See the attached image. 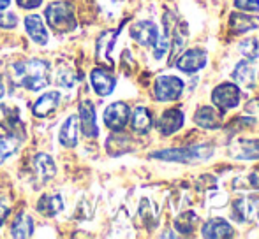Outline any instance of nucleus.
<instances>
[{"label":"nucleus","instance_id":"7c9ffc66","mask_svg":"<svg viewBox=\"0 0 259 239\" xmlns=\"http://www.w3.org/2000/svg\"><path fill=\"white\" fill-rule=\"evenodd\" d=\"M16 2L21 9H37L42 4V0H16Z\"/></svg>","mask_w":259,"mask_h":239},{"label":"nucleus","instance_id":"a211bd4d","mask_svg":"<svg viewBox=\"0 0 259 239\" xmlns=\"http://www.w3.org/2000/svg\"><path fill=\"white\" fill-rule=\"evenodd\" d=\"M229 27L235 34H245L249 30H256L259 28V18L249 16V14L242 13H233L229 16Z\"/></svg>","mask_w":259,"mask_h":239},{"label":"nucleus","instance_id":"9d476101","mask_svg":"<svg viewBox=\"0 0 259 239\" xmlns=\"http://www.w3.org/2000/svg\"><path fill=\"white\" fill-rule=\"evenodd\" d=\"M79 127L85 137H97L99 136V127H97L96 109L90 100H83L79 104Z\"/></svg>","mask_w":259,"mask_h":239},{"label":"nucleus","instance_id":"72a5a7b5","mask_svg":"<svg viewBox=\"0 0 259 239\" xmlns=\"http://www.w3.org/2000/svg\"><path fill=\"white\" fill-rule=\"evenodd\" d=\"M11 0H0V11H6L7 7H9Z\"/></svg>","mask_w":259,"mask_h":239},{"label":"nucleus","instance_id":"2f4dec72","mask_svg":"<svg viewBox=\"0 0 259 239\" xmlns=\"http://www.w3.org/2000/svg\"><path fill=\"white\" fill-rule=\"evenodd\" d=\"M9 206H7V202H2L0 201V227L4 225V222L7 220V216H9Z\"/></svg>","mask_w":259,"mask_h":239},{"label":"nucleus","instance_id":"39448f33","mask_svg":"<svg viewBox=\"0 0 259 239\" xmlns=\"http://www.w3.org/2000/svg\"><path fill=\"white\" fill-rule=\"evenodd\" d=\"M240 88L233 83H222L211 93V100L219 109L224 113L228 109H233L240 104Z\"/></svg>","mask_w":259,"mask_h":239},{"label":"nucleus","instance_id":"473e14b6","mask_svg":"<svg viewBox=\"0 0 259 239\" xmlns=\"http://www.w3.org/2000/svg\"><path fill=\"white\" fill-rule=\"evenodd\" d=\"M247 181H249L250 185H252L254 190H259V169H256V171L252 172V174L247 178Z\"/></svg>","mask_w":259,"mask_h":239},{"label":"nucleus","instance_id":"b1692460","mask_svg":"<svg viewBox=\"0 0 259 239\" xmlns=\"http://www.w3.org/2000/svg\"><path fill=\"white\" fill-rule=\"evenodd\" d=\"M20 143H21L20 137L11 136V134H7V136H0V164L6 162L11 155L16 153L18 148H20Z\"/></svg>","mask_w":259,"mask_h":239},{"label":"nucleus","instance_id":"bb28decb","mask_svg":"<svg viewBox=\"0 0 259 239\" xmlns=\"http://www.w3.org/2000/svg\"><path fill=\"white\" fill-rule=\"evenodd\" d=\"M196 220H198V216H196L194 211H185V213H182L180 216H177L175 227H177V230H180L182 234H191L192 229H194Z\"/></svg>","mask_w":259,"mask_h":239},{"label":"nucleus","instance_id":"20e7f679","mask_svg":"<svg viewBox=\"0 0 259 239\" xmlns=\"http://www.w3.org/2000/svg\"><path fill=\"white\" fill-rule=\"evenodd\" d=\"M184 92V81L177 76H159L155 79L154 93L159 102H171L177 100Z\"/></svg>","mask_w":259,"mask_h":239},{"label":"nucleus","instance_id":"f3484780","mask_svg":"<svg viewBox=\"0 0 259 239\" xmlns=\"http://www.w3.org/2000/svg\"><path fill=\"white\" fill-rule=\"evenodd\" d=\"M194 122L203 129H219L222 122V111H217L211 106H201L196 111Z\"/></svg>","mask_w":259,"mask_h":239},{"label":"nucleus","instance_id":"423d86ee","mask_svg":"<svg viewBox=\"0 0 259 239\" xmlns=\"http://www.w3.org/2000/svg\"><path fill=\"white\" fill-rule=\"evenodd\" d=\"M131 37L138 42L143 48H154L157 37H159V28L154 21L150 20H143V21H136V23L131 27Z\"/></svg>","mask_w":259,"mask_h":239},{"label":"nucleus","instance_id":"2eb2a0df","mask_svg":"<svg viewBox=\"0 0 259 239\" xmlns=\"http://www.w3.org/2000/svg\"><path fill=\"white\" fill-rule=\"evenodd\" d=\"M203 237H211V239H224V237H233L235 230L229 225L226 220L221 218H211L203 225Z\"/></svg>","mask_w":259,"mask_h":239},{"label":"nucleus","instance_id":"c756f323","mask_svg":"<svg viewBox=\"0 0 259 239\" xmlns=\"http://www.w3.org/2000/svg\"><path fill=\"white\" fill-rule=\"evenodd\" d=\"M18 25V18L13 13H2L0 11V28H14Z\"/></svg>","mask_w":259,"mask_h":239},{"label":"nucleus","instance_id":"412c9836","mask_svg":"<svg viewBox=\"0 0 259 239\" xmlns=\"http://www.w3.org/2000/svg\"><path fill=\"white\" fill-rule=\"evenodd\" d=\"M233 79L236 85L243 86V88H254L256 85V78H254V69L247 62H240L233 71Z\"/></svg>","mask_w":259,"mask_h":239},{"label":"nucleus","instance_id":"6e6552de","mask_svg":"<svg viewBox=\"0 0 259 239\" xmlns=\"http://www.w3.org/2000/svg\"><path fill=\"white\" fill-rule=\"evenodd\" d=\"M0 127L11 136H16L20 139L25 137V125L20 118V111L16 107H11L2 104L0 106Z\"/></svg>","mask_w":259,"mask_h":239},{"label":"nucleus","instance_id":"9b49d317","mask_svg":"<svg viewBox=\"0 0 259 239\" xmlns=\"http://www.w3.org/2000/svg\"><path fill=\"white\" fill-rule=\"evenodd\" d=\"M90 81H92V86L94 90H96L97 95L101 97H108L109 93L115 90V85H116V79L113 74H109L106 69H94L92 72H90Z\"/></svg>","mask_w":259,"mask_h":239},{"label":"nucleus","instance_id":"a878e982","mask_svg":"<svg viewBox=\"0 0 259 239\" xmlns=\"http://www.w3.org/2000/svg\"><path fill=\"white\" fill-rule=\"evenodd\" d=\"M250 213H252V202L247 201V199H238V201L233 202V218L236 222L243 223L250 218Z\"/></svg>","mask_w":259,"mask_h":239},{"label":"nucleus","instance_id":"7ed1b4c3","mask_svg":"<svg viewBox=\"0 0 259 239\" xmlns=\"http://www.w3.org/2000/svg\"><path fill=\"white\" fill-rule=\"evenodd\" d=\"M45 16L48 25L58 34H69L76 28L74 7L71 2H53L46 7Z\"/></svg>","mask_w":259,"mask_h":239},{"label":"nucleus","instance_id":"4468645a","mask_svg":"<svg viewBox=\"0 0 259 239\" xmlns=\"http://www.w3.org/2000/svg\"><path fill=\"white\" fill-rule=\"evenodd\" d=\"M25 28H27L28 37L34 42H37V44H41V46H45L46 42H48V30H46L41 16H37V14L27 16L25 18Z\"/></svg>","mask_w":259,"mask_h":239},{"label":"nucleus","instance_id":"0eeeda50","mask_svg":"<svg viewBox=\"0 0 259 239\" xmlns=\"http://www.w3.org/2000/svg\"><path fill=\"white\" fill-rule=\"evenodd\" d=\"M129 116H131V109L125 102H113L104 111V123L109 130L120 132L127 125Z\"/></svg>","mask_w":259,"mask_h":239},{"label":"nucleus","instance_id":"f704fd0d","mask_svg":"<svg viewBox=\"0 0 259 239\" xmlns=\"http://www.w3.org/2000/svg\"><path fill=\"white\" fill-rule=\"evenodd\" d=\"M4 93H6V86H4V79H2V76H0V99L4 97Z\"/></svg>","mask_w":259,"mask_h":239},{"label":"nucleus","instance_id":"4be33fe9","mask_svg":"<svg viewBox=\"0 0 259 239\" xmlns=\"http://www.w3.org/2000/svg\"><path fill=\"white\" fill-rule=\"evenodd\" d=\"M32 232H34V220H32V216H28L27 213L21 211L13 223L11 236L18 237V239H25V237H30Z\"/></svg>","mask_w":259,"mask_h":239},{"label":"nucleus","instance_id":"6ab92c4d","mask_svg":"<svg viewBox=\"0 0 259 239\" xmlns=\"http://www.w3.org/2000/svg\"><path fill=\"white\" fill-rule=\"evenodd\" d=\"M62 209H64V202H62V197L58 194L42 195L37 202V211L45 216H57Z\"/></svg>","mask_w":259,"mask_h":239},{"label":"nucleus","instance_id":"393cba45","mask_svg":"<svg viewBox=\"0 0 259 239\" xmlns=\"http://www.w3.org/2000/svg\"><path fill=\"white\" fill-rule=\"evenodd\" d=\"M236 158L242 160H257L259 158V141H240L238 151H233Z\"/></svg>","mask_w":259,"mask_h":239},{"label":"nucleus","instance_id":"1a4fd4ad","mask_svg":"<svg viewBox=\"0 0 259 239\" xmlns=\"http://www.w3.org/2000/svg\"><path fill=\"white\" fill-rule=\"evenodd\" d=\"M208 62L206 51L201 48H192L187 49L180 58L177 60V67L182 72H198L199 69H203Z\"/></svg>","mask_w":259,"mask_h":239},{"label":"nucleus","instance_id":"aec40b11","mask_svg":"<svg viewBox=\"0 0 259 239\" xmlns=\"http://www.w3.org/2000/svg\"><path fill=\"white\" fill-rule=\"evenodd\" d=\"M34 165H35V169H37V174L41 176L42 183H46V181L55 178V174H57V165H55L53 158L50 157V155H46V153L35 155Z\"/></svg>","mask_w":259,"mask_h":239},{"label":"nucleus","instance_id":"c85d7f7f","mask_svg":"<svg viewBox=\"0 0 259 239\" xmlns=\"http://www.w3.org/2000/svg\"><path fill=\"white\" fill-rule=\"evenodd\" d=\"M235 7L247 13H257L259 11V0H235Z\"/></svg>","mask_w":259,"mask_h":239},{"label":"nucleus","instance_id":"dca6fc26","mask_svg":"<svg viewBox=\"0 0 259 239\" xmlns=\"http://www.w3.org/2000/svg\"><path fill=\"white\" fill-rule=\"evenodd\" d=\"M58 104H60V93L48 92V93H45V95L39 97L37 102H35L34 107H32V113H34V116H37V118H45L57 109Z\"/></svg>","mask_w":259,"mask_h":239},{"label":"nucleus","instance_id":"f03ea898","mask_svg":"<svg viewBox=\"0 0 259 239\" xmlns=\"http://www.w3.org/2000/svg\"><path fill=\"white\" fill-rule=\"evenodd\" d=\"M213 155V148L210 144H198V146H180L160 150L150 153V158H159L166 162H198L206 160Z\"/></svg>","mask_w":259,"mask_h":239},{"label":"nucleus","instance_id":"f257e3e1","mask_svg":"<svg viewBox=\"0 0 259 239\" xmlns=\"http://www.w3.org/2000/svg\"><path fill=\"white\" fill-rule=\"evenodd\" d=\"M11 79L16 86L41 92L50 85V64L46 60H25L11 65Z\"/></svg>","mask_w":259,"mask_h":239},{"label":"nucleus","instance_id":"cd10ccee","mask_svg":"<svg viewBox=\"0 0 259 239\" xmlns=\"http://www.w3.org/2000/svg\"><path fill=\"white\" fill-rule=\"evenodd\" d=\"M238 48H240V53L249 62L256 60L259 56V42H257V39H254V37H249V39H245V41H242Z\"/></svg>","mask_w":259,"mask_h":239},{"label":"nucleus","instance_id":"ddd939ff","mask_svg":"<svg viewBox=\"0 0 259 239\" xmlns=\"http://www.w3.org/2000/svg\"><path fill=\"white\" fill-rule=\"evenodd\" d=\"M78 132H79V118L78 116H69L62 123L60 132H58V141L62 146L65 148H74L78 144Z\"/></svg>","mask_w":259,"mask_h":239},{"label":"nucleus","instance_id":"f8f14e48","mask_svg":"<svg viewBox=\"0 0 259 239\" xmlns=\"http://www.w3.org/2000/svg\"><path fill=\"white\" fill-rule=\"evenodd\" d=\"M184 125V113L180 109H167L157 122V129L162 136H171Z\"/></svg>","mask_w":259,"mask_h":239},{"label":"nucleus","instance_id":"5701e85b","mask_svg":"<svg viewBox=\"0 0 259 239\" xmlns=\"http://www.w3.org/2000/svg\"><path fill=\"white\" fill-rule=\"evenodd\" d=\"M152 129V113L147 107L140 106L133 113V130L138 134H147Z\"/></svg>","mask_w":259,"mask_h":239}]
</instances>
